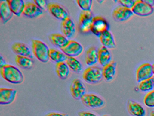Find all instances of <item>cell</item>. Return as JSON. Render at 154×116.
Returning <instances> with one entry per match:
<instances>
[{"mask_svg":"<svg viewBox=\"0 0 154 116\" xmlns=\"http://www.w3.org/2000/svg\"><path fill=\"white\" fill-rule=\"evenodd\" d=\"M100 41L103 46L108 49H113L116 46L113 35L109 30L103 33L99 37Z\"/></svg>","mask_w":154,"mask_h":116,"instance_id":"obj_18","label":"cell"},{"mask_svg":"<svg viewBox=\"0 0 154 116\" xmlns=\"http://www.w3.org/2000/svg\"><path fill=\"white\" fill-rule=\"evenodd\" d=\"M138 89L142 92H149L154 89V76L139 82Z\"/></svg>","mask_w":154,"mask_h":116,"instance_id":"obj_28","label":"cell"},{"mask_svg":"<svg viewBox=\"0 0 154 116\" xmlns=\"http://www.w3.org/2000/svg\"><path fill=\"white\" fill-rule=\"evenodd\" d=\"M70 92L75 99L81 100L86 92L85 85L80 79H74L70 86Z\"/></svg>","mask_w":154,"mask_h":116,"instance_id":"obj_9","label":"cell"},{"mask_svg":"<svg viewBox=\"0 0 154 116\" xmlns=\"http://www.w3.org/2000/svg\"><path fill=\"white\" fill-rule=\"evenodd\" d=\"M81 100L85 107L94 109L101 108L105 104L103 99L94 93H85Z\"/></svg>","mask_w":154,"mask_h":116,"instance_id":"obj_5","label":"cell"},{"mask_svg":"<svg viewBox=\"0 0 154 116\" xmlns=\"http://www.w3.org/2000/svg\"><path fill=\"white\" fill-rule=\"evenodd\" d=\"M85 59L86 64L91 66L98 62V50L95 46H91L85 51Z\"/></svg>","mask_w":154,"mask_h":116,"instance_id":"obj_20","label":"cell"},{"mask_svg":"<svg viewBox=\"0 0 154 116\" xmlns=\"http://www.w3.org/2000/svg\"><path fill=\"white\" fill-rule=\"evenodd\" d=\"M150 116H154V111H152L150 113Z\"/></svg>","mask_w":154,"mask_h":116,"instance_id":"obj_38","label":"cell"},{"mask_svg":"<svg viewBox=\"0 0 154 116\" xmlns=\"http://www.w3.org/2000/svg\"><path fill=\"white\" fill-rule=\"evenodd\" d=\"M109 116V115H103V116Z\"/></svg>","mask_w":154,"mask_h":116,"instance_id":"obj_40","label":"cell"},{"mask_svg":"<svg viewBox=\"0 0 154 116\" xmlns=\"http://www.w3.org/2000/svg\"><path fill=\"white\" fill-rule=\"evenodd\" d=\"M93 16L91 11H82L79 19V30L81 33L87 34L91 32Z\"/></svg>","mask_w":154,"mask_h":116,"instance_id":"obj_7","label":"cell"},{"mask_svg":"<svg viewBox=\"0 0 154 116\" xmlns=\"http://www.w3.org/2000/svg\"><path fill=\"white\" fill-rule=\"evenodd\" d=\"M56 72L58 77L61 79H66L69 76L70 70L68 65L65 62L57 63Z\"/></svg>","mask_w":154,"mask_h":116,"instance_id":"obj_26","label":"cell"},{"mask_svg":"<svg viewBox=\"0 0 154 116\" xmlns=\"http://www.w3.org/2000/svg\"><path fill=\"white\" fill-rule=\"evenodd\" d=\"M82 78L84 80L89 84L100 83L103 79V68L99 66H90L84 71Z\"/></svg>","mask_w":154,"mask_h":116,"instance_id":"obj_2","label":"cell"},{"mask_svg":"<svg viewBox=\"0 0 154 116\" xmlns=\"http://www.w3.org/2000/svg\"><path fill=\"white\" fill-rule=\"evenodd\" d=\"M15 61L19 67L24 69H29L34 65L32 59L26 56L17 55L15 58Z\"/></svg>","mask_w":154,"mask_h":116,"instance_id":"obj_25","label":"cell"},{"mask_svg":"<svg viewBox=\"0 0 154 116\" xmlns=\"http://www.w3.org/2000/svg\"><path fill=\"white\" fill-rule=\"evenodd\" d=\"M0 14L1 19L3 24L7 23L13 17L14 14L11 10L7 1L0 2Z\"/></svg>","mask_w":154,"mask_h":116,"instance_id":"obj_19","label":"cell"},{"mask_svg":"<svg viewBox=\"0 0 154 116\" xmlns=\"http://www.w3.org/2000/svg\"><path fill=\"white\" fill-rule=\"evenodd\" d=\"M48 9L53 16L63 21L69 17V14L62 5L57 3H50L48 5Z\"/></svg>","mask_w":154,"mask_h":116,"instance_id":"obj_12","label":"cell"},{"mask_svg":"<svg viewBox=\"0 0 154 116\" xmlns=\"http://www.w3.org/2000/svg\"><path fill=\"white\" fill-rule=\"evenodd\" d=\"M45 116H68L65 113H59V112H52L46 114Z\"/></svg>","mask_w":154,"mask_h":116,"instance_id":"obj_35","label":"cell"},{"mask_svg":"<svg viewBox=\"0 0 154 116\" xmlns=\"http://www.w3.org/2000/svg\"><path fill=\"white\" fill-rule=\"evenodd\" d=\"M43 13V10L35 3L28 2L26 3L23 14L29 18H34L41 16Z\"/></svg>","mask_w":154,"mask_h":116,"instance_id":"obj_15","label":"cell"},{"mask_svg":"<svg viewBox=\"0 0 154 116\" xmlns=\"http://www.w3.org/2000/svg\"><path fill=\"white\" fill-rule=\"evenodd\" d=\"M154 76L152 64L148 63H142L139 66L136 72V79L138 82L147 79Z\"/></svg>","mask_w":154,"mask_h":116,"instance_id":"obj_11","label":"cell"},{"mask_svg":"<svg viewBox=\"0 0 154 116\" xmlns=\"http://www.w3.org/2000/svg\"><path fill=\"white\" fill-rule=\"evenodd\" d=\"M131 9L121 5L116 6L112 12L113 19L119 22H124L128 20L133 15Z\"/></svg>","mask_w":154,"mask_h":116,"instance_id":"obj_10","label":"cell"},{"mask_svg":"<svg viewBox=\"0 0 154 116\" xmlns=\"http://www.w3.org/2000/svg\"><path fill=\"white\" fill-rule=\"evenodd\" d=\"M135 1L133 0H119L117 1V2L119 4V5L131 9L135 4Z\"/></svg>","mask_w":154,"mask_h":116,"instance_id":"obj_32","label":"cell"},{"mask_svg":"<svg viewBox=\"0 0 154 116\" xmlns=\"http://www.w3.org/2000/svg\"><path fill=\"white\" fill-rule=\"evenodd\" d=\"M11 10L15 15L20 16L23 14L26 3L23 0H8Z\"/></svg>","mask_w":154,"mask_h":116,"instance_id":"obj_24","label":"cell"},{"mask_svg":"<svg viewBox=\"0 0 154 116\" xmlns=\"http://www.w3.org/2000/svg\"><path fill=\"white\" fill-rule=\"evenodd\" d=\"M146 2L151 6H153L154 5V0H145Z\"/></svg>","mask_w":154,"mask_h":116,"instance_id":"obj_37","label":"cell"},{"mask_svg":"<svg viewBox=\"0 0 154 116\" xmlns=\"http://www.w3.org/2000/svg\"><path fill=\"white\" fill-rule=\"evenodd\" d=\"M12 50L17 55L26 56L31 59L33 58L31 50L25 44L19 42L15 43L12 45Z\"/></svg>","mask_w":154,"mask_h":116,"instance_id":"obj_21","label":"cell"},{"mask_svg":"<svg viewBox=\"0 0 154 116\" xmlns=\"http://www.w3.org/2000/svg\"><path fill=\"white\" fill-rule=\"evenodd\" d=\"M76 2L83 11H91L93 3L92 0H77Z\"/></svg>","mask_w":154,"mask_h":116,"instance_id":"obj_31","label":"cell"},{"mask_svg":"<svg viewBox=\"0 0 154 116\" xmlns=\"http://www.w3.org/2000/svg\"><path fill=\"white\" fill-rule=\"evenodd\" d=\"M61 50L66 56L75 58L82 53L83 47L76 41L69 40L68 44Z\"/></svg>","mask_w":154,"mask_h":116,"instance_id":"obj_8","label":"cell"},{"mask_svg":"<svg viewBox=\"0 0 154 116\" xmlns=\"http://www.w3.org/2000/svg\"><path fill=\"white\" fill-rule=\"evenodd\" d=\"M67 56L63 52L56 49H51L49 50V59L57 63L64 62L66 60Z\"/></svg>","mask_w":154,"mask_h":116,"instance_id":"obj_29","label":"cell"},{"mask_svg":"<svg viewBox=\"0 0 154 116\" xmlns=\"http://www.w3.org/2000/svg\"><path fill=\"white\" fill-rule=\"evenodd\" d=\"M66 63L69 69L76 73H79L83 70V66L81 62L75 57L67 56Z\"/></svg>","mask_w":154,"mask_h":116,"instance_id":"obj_27","label":"cell"},{"mask_svg":"<svg viewBox=\"0 0 154 116\" xmlns=\"http://www.w3.org/2000/svg\"><path fill=\"white\" fill-rule=\"evenodd\" d=\"M6 64H7L6 63V60L3 58V57L2 55H1V57H0V68L4 66V65H6Z\"/></svg>","mask_w":154,"mask_h":116,"instance_id":"obj_36","label":"cell"},{"mask_svg":"<svg viewBox=\"0 0 154 116\" xmlns=\"http://www.w3.org/2000/svg\"><path fill=\"white\" fill-rule=\"evenodd\" d=\"M17 91L15 89L1 88L0 89V104L9 105L15 101Z\"/></svg>","mask_w":154,"mask_h":116,"instance_id":"obj_13","label":"cell"},{"mask_svg":"<svg viewBox=\"0 0 154 116\" xmlns=\"http://www.w3.org/2000/svg\"><path fill=\"white\" fill-rule=\"evenodd\" d=\"M49 39L52 44L60 49L65 47L69 41L66 37L60 34H52L49 35Z\"/></svg>","mask_w":154,"mask_h":116,"instance_id":"obj_23","label":"cell"},{"mask_svg":"<svg viewBox=\"0 0 154 116\" xmlns=\"http://www.w3.org/2000/svg\"><path fill=\"white\" fill-rule=\"evenodd\" d=\"M110 29L108 21L104 17L101 16H94L91 26V32L97 37Z\"/></svg>","mask_w":154,"mask_h":116,"instance_id":"obj_4","label":"cell"},{"mask_svg":"<svg viewBox=\"0 0 154 116\" xmlns=\"http://www.w3.org/2000/svg\"><path fill=\"white\" fill-rule=\"evenodd\" d=\"M134 14L141 17H147L154 12L153 6L146 2L145 0H137L131 8Z\"/></svg>","mask_w":154,"mask_h":116,"instance_id":"obj_6","label":"cell"},{"mask_svg":"<svg viewBox=\"0 0 154 116\" xmlns=\"http://www.w3.org/2000/svg\"><path fill=\"white\" fill-rule=\"evenodd\" d=\"M61 31L63 35L67 38H71L74 35L75 26L74 22L70 17L62 21Z\"/></svg>","mask_w":154,"mask_h":116,"instance_id":"obj_16","label":"cell"},{"mask_svg":"<svg viewBox=\"0 0 154 116\" xmlns=\"http://www.w3.org/2000/svg\"><path fill=\"white\" fill-rule=\"evenodd\" d=\"M152 69H153V74H154V63L152 64Z\"/></svg>","mask_w":154,"mask_h":116,"instance_id":"obj_39","label":"cell"},{"mask_svg":"<svg viewBox=\"0 0 154 116\" xmlns=\"http://www.w3.org/2000/svg\"><path fill=\"white\" fill-rule=\"evenodd\" d=\"M112 61V55L109 49L102 46L98 50V62L103 67Z\"/></svg>","mask_w":154,"mask_h":116,"instance_id":"obj_22","label":"cell"},{"mask_svg":"<svg viewBox=\"0 0 154 116\" xmlns=\"http://www.w3.org/2000/svg\"><path fill=\"white\" fill-rule=\"evenodd\" d=\"M32 50L36 58L43 63H47L49 60V50L48 46L42 41L33 40Z\"/></svg>","mask_w":154,"mask_h":116,"instance_id":"obj_3","label":"cell"},{"mask_svg":"<svg viewBox=\"0 0 154 116\" xmlns=\"http://www.w3.org/2000/svg\"><path fill=\"white\" fill-rule=\"evenodd\" d=\"M144 103L148 108H154V89L147 92L145 95Z\"/></svg>","mask_w":154,"mask_h":116,"instance_id":"obj_30","label":"cell"},{"mask_svg":"<svg viewBox=\"0 0 154 116\" xmlns=\"http://www.w3.org/2000/svg\"><path fill=\"white\" fill-rule=\"evenodd\" d=\"M117 63L112 61L103 68V78L106 81L111 82L114 79L116 74Z\"/></svg>","mask_w":154,"mask_h":116,"instance_id":"obj_17","label":"cell"},{"mask_svg":"<svg viewBox=\"0 0 154 116\" xmlns=\"http://www.w3.org/2000/svg\"><path fill=\"white\" fill-rule=\"evenodd\" d=\"M34 2L36 4L41 10H45L48 7L47 2L45 0H35Z\"/></svg>","mask_w":154,"mask_h":116,"instance_id":"obj_33","label":"cell"},{"mask_svg":"<svg viewBox=\"0 0 154 116\" xmlns=\"http://www.w3.org/2000/svg\"><path fill=\"white\" fill-rule=\"evenodd\" d=\"M127 109L132 116H146V109L141 104L132 100L128 101Z\"/></svg>","mask_w":154,"mask_h":116,"instance_id":"obj_14","label":"cell"},{"mask_svg":"<svg viewBox=\"0 0 154 116\" xmlns=\"http://www.w3.org/2000/svg\"><path fill=\"white\" fill-rule=\"evenodd\" d=\"M0 73L5 80L12 84H18L24 81L23 73L17 67L6 64L0 68Z\"/></svg>","mask_w":154,"mask_h":116,"instance_id":"obj_1","label":"cell"},{"mask_svg":"<svg viewBox=\"0 0 154 116\" xmlns=\"http://www.w3.org/2000/svg\"><path fill=\"white\" fill-rule=\"evenodd\" d=\"M78 116H98L96 114L88 111H80L78 112Z\"/></svg>","mask_w":154,"mask_h":116,"instance_id":"obj_34","label":"cell"}]
</instances>
